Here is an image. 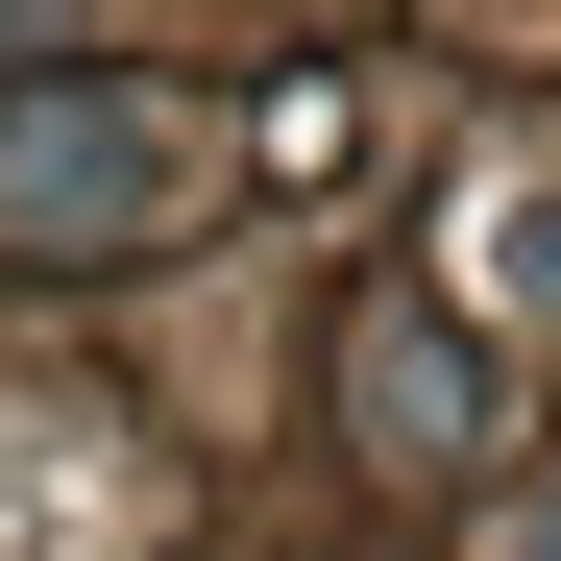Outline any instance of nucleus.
<instances>
[{
	"instance_id": "obj_1",
	"label": "nucleus",
	"mask_w": 561,
	"mask_h": 561,
	"mask_svg": "<svg viewBox=\"0 0 561 561\" xmlns=\"http://www.w3.org/2000/svg\"><path fill=\"white\" fill-rule=\"evenodd\" d=\"M171 196H196V123H171V99H0V244L99 268V244H147Z\"/></svg>"
},
{
	"instance_id": "obj_2",
	"label": "nucleus",
	"mask_w": 561,
	"mask_h": 561,
	"mask_svg": "<svg viewBox=\"0 0 561 561\" xmlns=\"http://www.w3.org/2000/svg\"><path fill=\"white\" fill-rule=\"evenodd\" d=\"M342 415H366V463L439 489V463H489V366H463L439 318H366V342H342Z\"/></svg>"
},
{
	"instance_id": "obj_4",
	"label": "nucleus",
	"mask_w": 561,
	"mask_h": 561,
	"mask_svg": "<svg viewBox=\"0 0 561 561\" xmlns=\"http://www.w3.org/2000/svg\"><path fill=\"white\" fill-rule=\"evenodd\" d=\"M0 25H73V0H0Z\"/></svg>"
},
{
	"instance_id": "obj_3",
	"label": "nucleus",
	"mask_w": 561,
	"mask_h": 561,
	"mask_svg": "<svg viewBox=\"0 0 561 561\" xmlns=\"http://www.w3.org/2000/svg\"><path fill=\"white\" fill-rule=\"evenodd\" d=\"M489 294L561 342V171H513V196H489Z\"/></svg>"
}]
</instances>
